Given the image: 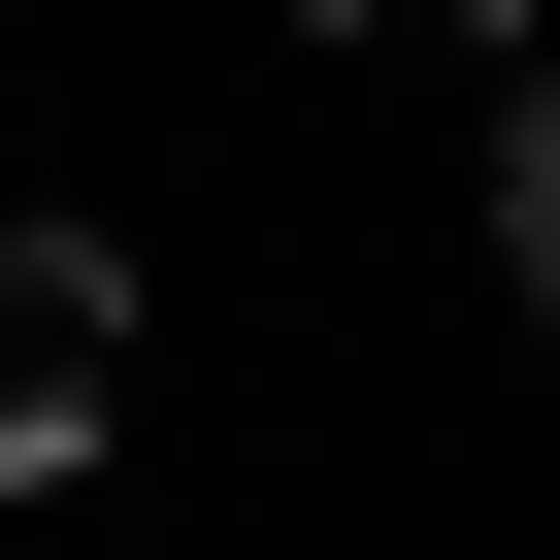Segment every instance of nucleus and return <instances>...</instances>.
<instances>
[{
  "label": "nucleus",
  "instance_id": "obj_3",
  "mask_svg": "<svg viewBox=\"0 0 560 560\" xmlns=\"http://www.w3.org/2000/svg\"><path fill=\"white\" fill-rule=\"evenodd\" d=\"M330 34H527V0H330Z\"/></svg>",
  "mask_w": 560,
  "mask_h": 560
},
{
  "label": "nucleus",
  "instance_id": "obj_1",
  "mask_svg": "<svg viewBox=\"0 0 560 560\" xmlns=\"http://www.w3.org/2000/svg\"><path fill=\"white\" fill-rule=\"evenodd\" d=\"M100 462H132V264L0 231V494H100Z\"/></svg>",
  "mask_w": 560,
  "mask_h": 560
},
{
  "label": "nucleus",
  "instance_id": "obj_2",
  "mask_svg": "<svg viewBox=\"0 0 560 560\" xmlns=\"http://www.w3.org/2000/svg\"><path fill=\"white\" fill-rule=\"evenodd\" d=\"M494 264H527V330H560V0L494 34Z\"/></svg>",
  "mask_w": 560,
  "mask_h": 560
}]
</instances>
